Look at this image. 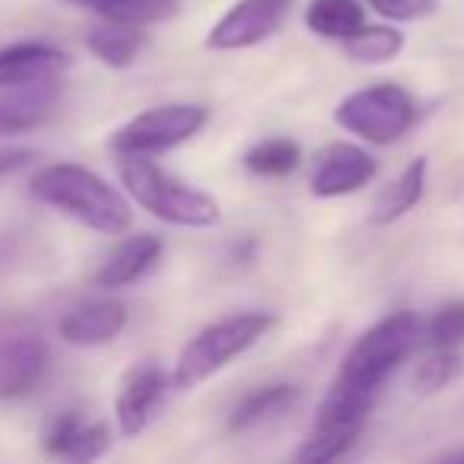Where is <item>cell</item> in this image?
I'll list each match as a JSON object with an SVG mask.
<instances>
[{
	"mask_svg": "<svg viewBox=\"0 0 464 464\" xmlns=\"http://www.w3.org/2000/svg\"><path fill=\"white\" fill-rule=\"evenodd\" d=\"M29 194L52 210L83 223L102 236H121L130 229V204L115 185L77 162H52L29 179Z\"/></svg>",
	"mask_w": 464,
	"mask_h": 464,
	"instance_id": "cell-1",
	"label": "cell"
},
{
	"mask_svg": "<svg viewBox=\"0 0 464 464\" xmlns=\"http://www.w3.org/2000/svg\"><path fill=\"white\" fill-rule=\"evenodd\" d=\"M420 337H423V322L413 312H394V315L382 318L366 334L356 337V343L347 350L331 388L375 404L385 382L417 350Z\"/></svg>",
	"mask_w": 464,
	"mask_h": 464,
	"instance_id": "cell-2",
	"label": "cell"
},
{
	"mask_svg": "<svg viewBox=\"0 0 464 464\" xmlns=\"http://www.w3.org/2000/svg\"><path fill=\"white\" fill-rule=\"evenodd\" d=\"M118 179L128 198L150 217L181 229H210L219 223V204L213 194L185 185L156 166L150 156H118Z\"/></svg>",
	"mask_w": 464,
	"mask_h": 464,
	"instance_id": "cell-3",
	"label": "cell"
},
{
	"mask_svg": "<svg viewBox=\"0 0 464 464\" xmlns=\"http://www.w3.org/2000/svg\"><path fill=\"white\" fill-rule=\"evenodd\" d=\"M274 324H277V318L271 312H236V315H226L200 328L175 356L172 388L191 392V388L204 385L207 379L223 372L232 360L248 353Z\"/></svg>",
	"mask_w": 464,
	"mask_h": 464,
	"instance_id": "cell-4",
	"label": "cell"
},
{
	"mask_svg": "<svg viewBox=\"0 0 464 464\" xmlns=\"http://www.w3.org/2000/svg\"><path fill=\"white\" fill-rule=\"evenodd\" d=\"M334 121L347 134L372 143V147H388L401 140L417 121V102L398 83H375L350 92L337 102Z\"/></svg>",
	"mask_w": 464,
	"mask_h": 464,
	"instance_id": "cell-5",
	"label": "cell"
},
{
	"mask_svg": "<svg viewBox=\"0 0 464 464\" xmlns=\"http://www.w3.org/2000/svg\"><path fill=\"white\" fill-rule=\"evenodd\" d=\"M207 124V109L194 102H166L134 115L111 134L115 156H160L198 137Z\"/></svg>",
	"mask_w": 464,
	"mask_h": 464,
	"instance_id": "cell-6",
	"label": "cell"
},
{
	"mask_svg": "<svg viewBox=\"0 0 464 464\" xmlns=\"http://www.w3.org/2000/svg\"><path fill=\"white\" fill-rule=\"evenodd\" d=\"M375 404L353 394H343L328 388V394L322 398L312 420L309 432H305L303 445L296 451V461H337L356 445V439L362 436V426H366L369 413Z\"/></svg>",
	"mask_w": 464,
	"mask_h": 464,
	"instance_id": "cell-7",
	"label": "cell"
},
{
	"mask_svg": "<svg viewBox=\"0 0 464 464\" xmlns=\"http://www.w3.org/2000/svg\"><path fill=\"white\" fill-rule=\"evenodd\" d=\"M293 14V0H236L210 26L204 45L210 52H246L267 42Z\"/></svg>",
	"mask_w": 464,
	"mask_h": 464,
	"instance_id": "cell-8",
	"label": "cell"
},
{
	"mask_svg": "<svg viewBox=\"0 0 464 464\" xmlns=\"http://www.w3.org/2000/svg\"><path fill=\"white\" fill-rule=\"evenodd\" d=\"M172 388V375L162 372L160 362L143 360L124 372L121 385L115 394V420L121 436H140L160 407L166 404V394Z\"/></svg>",
	"mask_w": 464,
	"mask_h": 464,
	"instance_id": "cell-9",
	"label": "cell"
},
{
	"mask_svg": "<svg viewBox=\"0 0 464 464\" xmlns=\"http://www.w3.org/2000/svg\"><path fill=\"white\" fill-rule=\"evenodd\" d=\"M48 343L39 331L16 328L0 334V401L33 394L48 372Z\"/></svg>",
	"mask_w": 464,
	"mask_h": 464,
	"instance_id": "cell-10",
	"label": "cell"
},
{
	"mask_svg": "<svg viewBox=\"0 0 464 464\" xmlns=\"http://www.w3.org/2000/svg\"><path fill=\"white\" fill-rule=\"evenodd\" d=\"M379 172V162L366 147L350 140H334L318 153L315 169H312L309 188L315 198H347L366 188Z\"/></svg>",
	"mask_w": 464,
	"mask_h": 464,
	"instance_id": "cell-11",
	"label": "cell"
},
{
	"mask_svg": "<svg viewBox=\"0 0 464 464\" xmlns=\"http://www.w3.org/2000/svg\"><path fill=\"white\" fill-rule=\"evenodd\" d=\"M111 432L102 420H90L80 411H61L42 430V449L64 461H96L109 451Z\"/></svg>",
	"mask_w": 464,
	"mask_h": 464,
	"instance_id": "cell-12",
	"label": "cell"
},
{
	"mask_svg": "<svg viewBox=\"0 0 464 464\" xmlns=\"http://www.w3.org/2000/svg\"><path fill=\"white\" fill-rule=\"evenodd\" d=\"M61 109V83L58 80H39L0 90V137H14L35 130L52 121Z\"/></svg>",
	"mask_w": 464,
	"mask_h": 464,
	"instance_id": "cell-13",
	"label": "cell"
},
{
	"mask_svg": "<svg viewBox=\"0 0 464 464\" xmlns=\"http://www.w3.org/2000/svg\"><path fill=\"white\" fill-rule=\"evenodd\" d=\"M128 328V305L121 299H86L58 322V334L73 347H102Z\"/></svg>",
	"mask_w": 464,
	"mask_h": 464,
	"instance_id": "cell-14",
	"label": "cell"
},
{
	"mask_svg": "<svg viewBox=\"0 0 464 464\" xmlns=\"http://www.w3.org/2000/svg\"><path fill=\"white\" fill-rule=\"evenodd\" d=\"M162 252H166V246H162V239L153 236V232L128 236V239L118 242L109 258L99 265L92 284H96L99 290H124V286L147 277V274L160 265Z\"/></svg>",
	"mask_w": 464,
	"mask_h": 464,
	"instance_id": "cell-15",
	"label": "cell"
},
{
	"mask_svg": "<svg viewBox=\"0 0 464 464\" xmlns=\"http://www.w3.org/2000/svg\"><path fill=\"white\" fill-rule=\"evenodd\" d=\"M71 67V58L48 42H20L0 48V90L39 80H58Z\"/></svg>",
	"mask_w": 464,
	"mask_h": 464,
	"instance_id": "cell-16",
	"label": "cell"
},
{
	"mask_svg": "<svg viewBox=\"0 0 464 464\" xmlns=\"http://www.w3.org/2000/svg\"><path fill=\"white\" fill-rule=\"evenodd\" d=\"M303 392L293 382H274V385H261L255 392H248L239 404L229 413V430L232 432H255L265 426L284 420L293 407L299 404Z\"/></svg>",
	"mask_w": 464,
	"mask_h": 464,
	"instance_id": "cell-17",
	"label": "cell"
},
{
	"mask_svg": "<svg viewBox=\"0 0 464 464\" xmlns=\"http://www.w3.org/2000/svg\"><path fill=\"white\" fill-rule=\"evenodd\" d=\"M426 172H430V162H426L423 156L407 162V166L401 169L398 179H394L388 188H382V194L375 198L372 210H369L372 226H392V223H398L401 217H407V213L423 200Z\"/></svg>",
	"mask_w": 464,
	"mask_h": 464,
	"instance_id": "cell-18",
	"label": "cell"
},
{
	"mask_svg": "<svg viewBox=\"0 0 464 464\" xmlns=\"http://www.w3.org/2000/svg\"><path fill=\"white\" fill-rule=\"evenodd\" d=\"M86 48L96 61H102L111 71H124V67L137 64V58L147 48V33L143 26H128V23H111L105 20L86 35Z\"/></svg>",
	"mask_w": 464,
	"mask_h": 464,
	"instance_id": "cell-19",
	"label": "cell"
},
{
	"mask_svg": "<svg viewBox=\"0 0 464 464\" xmlns=\"http://www.w3.org/2000/svg\"><path fill=\"white\" fill-rule=\"evenodd\" d=\"M366 23V4L362 0H309L305 7V26L312 35L328 42H343Z\"/></svg>",
	"mask_w": 464,
	"mask_h": 464,
	"instance_id": "cell-20",
	"label": "cell"
},
{
	"mask_svg": "<svg viewBox=\"0 0 464 464\" xmlns=\"http://www.w3.org/2000/svg\"><path fill=\"white\" fill-rule=\"evenodd\" d=\"M343 54H347L353 64H392L401 52H404V33H398L394 26H369L362 23L350 39L341 42Z\"/></svg>",
	"mask_w": 464,
	"mask_h": 464,
	"instance_id": "cell-21",
	"label": "cell"
},
{
	"mask_svg": "<svg viewBox=\"0 0 464 464\" xmlns=\"http://www.w3.org/2000/svg\"><path fill=\"white\" fill-rule=\"evenodd\" d=\"M303 166V147L290 137H267L246 153V169L258 179H284Z\"/></svg>",
	"mask_w": 464,
	"mask_h": 464,
	"instance_id": "cell-22",
	"label": "cell"
},
{
	"mask_svg": "<svg viewBox=\"0 0 464 464\" xmlns=\"http://www.w3.org/2000/svg\"><path fill=\"white\" fill-rule=\"evenodd\" d=\"M181 0H92V14L128 26H153L175 16Z\"/></svg>",
	"mask_w": 464,
	"mask_h": 464,
	"instance_id": "cell-23",
	"label": "cell"
},
{
	"mask_svg": "<svg viewBox=\"0 0 464 464\" xmlns=\"http://www.w3.org/2000/svg\"><path fill=\"white\" fill-rule=\"evenodd\" d=\"M461 369H464L461 350L430 347V353L417 362V372H413V392L417 394L442 392V388H449L451 382L461 375Z\"/></svg>",
	"mask_w": 464,
	"mask_h": 464,
	"instance_id": "cell-24",
	"label": "cell"
},
{
	"mask_svg": "<svg viewBox=\"0 0 464 464\" xmlns=\"http://www.w3.org/2000/svg\"><path fill=\"white\" fill-rule=\"evenodd\" d=\"M430 347L439 350H464V299L439 305L423 328Z\"/></svg>",
	"mask_w": 464,
	"mask_h": 464,
	"instance_id": "cell-25",
	"label": "cell"
},
{
	"mask_svg": "<svg viewBox=\"0 0 464 464\" xmlns=\"http://www.w3.org/2000/svg\"><path fill=\"white\" fill-rule=\"evenodd\" d=\"M388 23H417L436 14L439 0H362Z\"/></svg>",
	"mask_w": 464,
	"mask_h": 464,
	"instance_id": "cell-26",
	"label": "cell"
},
{
	"mask_svg": "<svg viewBox=\"0 0 464 464\" xmlns=\"http://www.w3.org/2000/svg\"><path fill=\"white\" fill-rule=\"evenodd\" d=\"M35 160V150L26 147H0V179L4 175H14L20 169H26Z\"/></svg>",
	"mask_w": 464,
	"mask_h": 464,
	"instance_id": "cell-27",
	"label": "cell"
},
{
	"mask_svg": "<svg viewBox=\"0 0 464 464\" xmlns=\"http://www.w3.org/2000/svg\"><path fill=\"white\" fill-rule=\"evenodd\" d=\"M442 461H464V451H455V455H445Z\"/></svg>",
	"mask_w": 464,
	"mask_h": 464,
	"instance_id": "cell-28",
	"label": "cell"
},
{
	"mask_svg": "<svg viewBox=\"0 0 464 464\" xmlns=\"http://www.w3.org/2000/svg\"><path fill=\"white\" fill-rule=\"evenodd\" d=\"M455 198H458V200H464V181H461V185H458V191H455Z\"/></svg>",
	"mask_w": 464,
	"mask_h": 464,
	"instance_id": "cell-29",
	"label": "cell"
}]
</instances>
